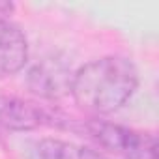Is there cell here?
I'll return each instance as SVG.
<instances>
[{
	"mask_svg": "<svg viewBox=\"0 0 159 159\" xmlns=\"http://www.w3.org/2000/svg\"><path fill=\"white\" fill-rule=\"evenodd\" d=\"M139 73L122 56H103L83 66L71 81L75 103L92 114H109L120 109L137 90Z\"/></svg>",
	"mask_w": 159,
	"mask_h": 159,
	"instance_id": "cell-1",
	"label": "cell"
},
{
	"mask_svg": "<svg viewBox=\"0 0 159 159\" xmlns=\"http://www.w3.org/2000/svg\"><path fill=\"white\" fill-rule=\"evenodd\" d=\"M88 133L103 148L122 155L124 159H157V142L150 133H140L107 122L88 124Z\"/></svg>",
	"mask_w": 159,
	"mask_h": 159,
	"instance_id": "cell-2",
	"label": "cell"
},
{
	"mask_svg": "<svg viewBox=\"0 0 159 159\" xmlns=\"http://www.w3.org/2000/svg\"><path fill=\"white\" fill-rule=\"evenodd\" d=\"M69 69L54 58H47L38 64L28 75V86L34 94L41 98H60L71 90Z\"/></svg>",
	"mask_w": 159,
	"mask_h": 159,
	"instance_id": "cell-3",
	"label": "cell"
},
{
	"mask_svg": "<svg viewBox=\"0 0 159 159\" xmlns=\"http://www.w3.org/2000/svg\"><path fill=\"white\" fill-rule=\"evenodd\" d=\"M28 58V45L19 26L0 21V77L17 73Z\"/></svg>",
	"mask_w": 159,
	"mask_h": 159,
	"instance_id": "cell-4",
	"label": "cell"
},
{
	"mask_svg": "<svg viewBox=\"0 0 159 159\" xmlns=\"http://www.w3.org/2000/svg\"><path fill=\"white\" fill-rule=\"evenodd\" d=\"M43 111L23 99H6L0 103V124L11 131H30L43 124Z\"/></svg>",
	"mask_w": 159,
	"mask_h": 159,
	"instance_id": "cell-5",
	"label": "cell"
},
{
	"mask_svg": "<svg viewBox=\"0 0 159 159\" xmlns=\"http://www.w3.org/2000/svg\"><path fill=\"white\" fill-rule=\"evenodd\" d=\"M38 153H39V159H107L105 155L90 148H83V146L56 140V139L41 140L38 146Z\"/></svg>",
	"mask_w": 159,
	"mask_h": 159,
	"instance_id": "cell-6",
	"label": "cell"
},
{
	"mask_svg": "<svg viewBox=\"0 0 159 159\" xmlns=\"http://www.w3.org/2000/svg\"><path fill=\"white\" fill-rule=\"evenodd\" d=\"M11 10H13V4H10V2H0V21H6L4 17L10 15Z\"/></svg>",
	"mask_w": 159,
	"mask_h": 159,
	"instance_id": "cell-7",
	"label": "cell"
}]
</instances>
